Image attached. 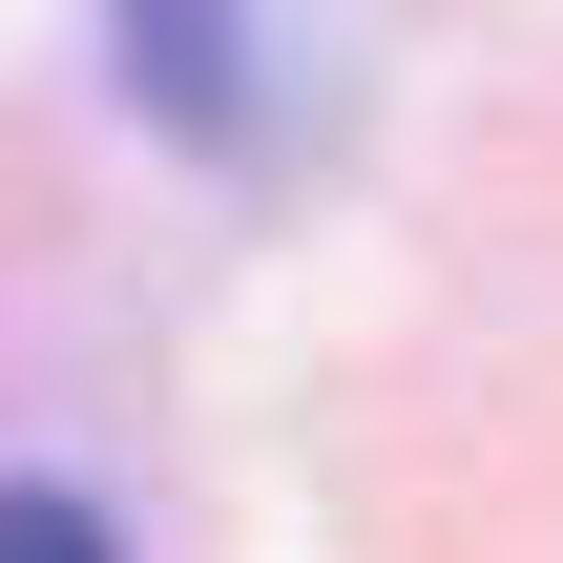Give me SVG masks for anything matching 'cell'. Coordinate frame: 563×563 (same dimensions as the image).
Listing matches in <instances>:
<instances>
[{
  "mask_svg": "<svg viewBox=\"0 0 563 563\" xmlns=\"http://www.w3.org/2000/svg\"><path fill=\"white\" fill-rule=\"evenodd\" d=\"M104 21H125V84L167 146H251V21L230 0H104Z\"/></svg>",
  "mask_w": 563,
  "mask_h": 563,
  "instance_id": "1",
  "label": "cell"
},
{
  "mask_svg": "<svg viewBox=\"0 0 563 563\" xmlns=\"http://www.w3.org/2000/svg\"><path fill=\"white\" fill-rule=\"evenodd\" d=\"M0 563H104V501L84 481H0Z\"/></svg>",
  "mask_w": 563,
  "mask_h": 563,
  "instance_id": "2",
  "label": "cell"
}]
</instances>
